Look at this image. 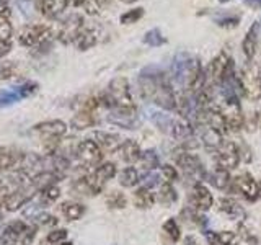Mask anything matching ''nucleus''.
<instances>
[{
	"mask_svg": "<svg viewBox=\"0 0 261 245\" xmlns=\"http://www.w3.org/2000/svg\"><path fill=\"white\" fill-rule=\"evenodd\" d=\"M139 87L145 100H150L160 108L171 111L178 110V102L173 92V84L167 74L157 67H145L139 76Z\"/></svg>",
	"mask_w": 261,
	"mask_h": 245,
	"instance_id": "obj_1",
	"label": "nucleus"
},
{
	"mask_svg": "<svg viewBox=\"0 0 261 245\" xmlns=\"http://www.w3.org/2000/svg\"><path fill=\"white\" fill-rule=\"evenodd\" d=\"M171 80L186 93H199L206 87V77L199 59L194 56L181 53L171 64Z\"/></svg>",
	"mask_w": 261,
	"mask_h": 245,
	"instance_id": "obj_2",
	"label": "nucleus"
},
{
	"mask_svg": "<svg viewBox=\"0 0 261 245\" xmlns=\"http://www.w3.org/2000/svg\"><path fill=\"white\" fill-rule=\"evenodd\" d=\"M150 119L163 134H167L171 139H176L179 142L194 141L193 128L188 121L171 116V114L162 113V111H150Z\"/></svg>",
	"mask_w": 261,
	"mask_h": 245,
	"instance_id": "obj_3",
	"label": "nucleus"
},
{
	"mask_svg": "<svg viewBox=\"0 0 261 245\" xmlns=\"http://www.w3.org/2000/svg\"><path fill=\"white\" fill-rule=\"evenodd\" d=\"M100 105L108 106L110 110L114 108H122V110H130L134 108L133 95H130L129 82L126 77H116L110 82L106 92L100 98Z\"/></svg>",
	"mask_w": 261,
	"mask_h": 245,
	"instance_id": "obj_4",
	"label": "nucleus"
},
{
	"mask_svg": "<svg viewBox=\"0 0 261 245\" xmlns=\"http://www.w3.org/2000/svg\"><path fill=\"white\" fill-rule=\"evenodd\" d=\"M232 59L227 56V53L217 54L214 59L211 61L209 67L204 70V77H206V88H219V85L222 84V80L225 77V72L230 65Z\"/></svg>",
	"mask_w": 261,
	"mask_h": 245,
	"instance_id": "obj_5",
	"label": "nucleus"
},
{
	"mask_svg": "<svg viewBox=\"0 0 261 245\" xmlns=\"http://www.w3.org/2000/svg\"><path fill=\"white\" fill-rule=\"evenodd\" d=\"M175 162L186 177L193 178L194 182H198V183L201 182V180L206 178V175H207L199 157H196L194 154H190L188 151L178 152L175 155Z\"/></svg>",
	"mask_w": 261,
	"mask_h": 245,
	"instance_id": "obj_6",
	"label": "nucleus"
},
{
	"mask_svg": "<svg viewBox=\"0 0 261 245\" xmlns=\"http://www.w3.org/2000/svg\"><path fill=\"white\" fill-rule=\"evenodd\" d=\"M240 85H242V92L243 95L251 102H256L261 98V76L256 67H245L240 72Z\"/></svg>",
	"mask_w": 261,
	"mask_h": 245,
	"instance_id": "obj_7",
	"label": "nucleus"
},
{
	"mask_svg": "<svg viewBox=\"0 0 261 245\" xmlns=\"http://www.w3.org/2000/svg\"><path fill=\"white\" fill-rule=\"evenodd\" d=\"M75 157L84 167H98V163L103 160V151L92 139H85L77 145Z\"/></svg>",
	"mask_w": 261,
	"mask_h": 245,
	"instance_id": "obj_8",
	"label": "nucleus"
},
{
	"mask_svg": "<svg viewBox=\"0 0 261 245\" xmlns=\"http://www.w3.org/2000/svg\"><path fill=\"white\" fill-rule=\"evenodd\" d=\"M36 90H38V84H35V82H24L21 85L0 90V108H5V106L18 103L20 100H23V98L33 95Z\"/></svg>",
	"mask_w": 261,
	"mask_h": 245,
	"instance_id": "obj_9",
	"label": "nucleus"
},
{
	"mask_svg": "<svg viewBox=\"0 0 261 245\" xmlns=\"http://www.w3.org/2000/svg\"><path fill=\"white\" fill-rule=\"evenodd\" d=\"M49 36H51V28L44 24H28L18 33V41L21 46H35L44 43Z\"/></svg>",
	"mask_w": 261,
	"mask_h": 245,
	"instance_id": "obj_10",
	"label": "nucleus"
},
{
	"mask_svg": "<svg viewBox=\"0 0 261 245\" xmlns=\"http://www.w3.org/2000/svg\"><path fill=\"white\" fill-rule=\"evenodd\" d=\"M82 30H84V18L77 13H72L61 23L59 30H57V38L62 43H73Z\"/></svg>",
	"mask_w": 261,
	"mask_h": 245,
	"instance_id": "obj_11",
	"label": "nucleus"
},
{
	"mask_svg": "<svg viewBox=\"0 0 261 245\" xmlns=\"http://www.w3.org/2000/svg\"><path fill=\"white\" fill-rule=\"evenodd\" d=\"M114 175H116V165H114L113 162H105V163H100L95 172L88 178L90 185H92L95 194H98L101 190L106 182H110L111 178H114Z\"/></svg>",
	"mask_w": 261,
	"mask_h": 245,
	"instance_id": "obj_12",
	"label": "nucleus"
},
{
	"mask_svg": "<svg viewBox=\"0 0 261 245\" xmlns=\"http://www.w3.org/2000/svg\"><path fill=\"white\" fill-rule=\"evenodd\" d=\"M216 160L219 167L225 170H233L240 163V149L233 142H224V145L216 152Z\"/></svg>",
	"mask_w": 261,
	"mask_h": 245,
	"instance_id": "obj_13",
	"label": "nucleus"
},
{
	"mask_svg": "<svg viewBox=\"0 0 261 245\" xmlns=\"http://www.w3.org/2000/svg\"><path fill=\"white\" fill-rule=\"evenodd\" d=\"M98 105H100V100H98V98L88 100L84 105V108H82L75 116L72 118V128L77 129V131L92 128L95 125V110H96Z\"/></svg>",
	"mask_w": 261,
	"mask_h": 245,
	"instance_id": "obj_14",
	"label": "nucleus"
},
{
	"mask_svg": "<svg viewBox=\"0 0 261 245\" xmlns=\"http://www.w3.org/2000/svg\"><path fill=\"white\" fill-rule=\"evenodd\" d=\"M33 190H36L35 186H33L31 183L27 185V186H21L18 188V190H13L10 194L7 196V198L4 200L2 206L7 209V211H16L20 209L21 206H24L31 198H33Z\"/></svg>",
	"mask_w": 261,
	"mask_h": 245,
	"instance_id": "obj_15",
	"label": "nucleus"
},
{
	"mask_svg": "<svg viewBox=\"0 0 261 245\" xmlns=\"http://www.w3.org/2000/svg\"><path fill=\"white\" fill-rule=\"evenodd\" d=\"M33 133L44 136L47 141H53V139H59L67 133V125L61 119L43 121V122H38V125L33 126Z\"/></svg>",
	"mask_w": 261,
	"mask_h": 245,
	"instance_id": "obj_16",
	"label": "nucleus"
},
{
	"mask_svg": "<svg viewBox=\"0 0 261 245\" xmlns=\"http://www.w3.org/2000/svg\"><path fill=\"white\" fill-rule=\"evenodd\" d=\"M190 203H191L190 206L194 208L196 211H207L214 204V198H212V193L209 191L207 186H204L202 183H196L193 186Z\"/></svg>",
	"mask_w": 261,
	"mask_h": 245,
	"instance_id": "obj_17",
	"label": "nucleus"
},
{
	"mask_svg": "<svg viewBox=\"0 0 261 245\" xmlns=\"http://www.w3.org/2000/svg\"><path fill=\"white\" fill-rule=\"evenodd\" d=\"M196 126L199 128L201 141H202L204 147H206L207 151L217 152L220 147L224 145V133H220L219 129L212 128L209 125H204V122H201V125H196Z\"/></svg>",
	"mask_w": 261,
	"mask_h": 245,
	"instance_id": "obj_18",
	"label": "nucleus"
},
{
	"mask_svg": "<svg viewBox=\"0 0 261 245\" xmlns=\"http://www.w3.org/2000/svg\"><path fill=\"white\" fill-rule=\"evenodd\" d=\"M108 121L124 129H136L139 126V118L134 108H130V110L114 108L108 114Z\"/></svg>",
	"mask_w": 261,
	"mask_h": 245,
	"instance_id": "obj_19",
	"label": "nucleus"
},
{
	"mask_svg": "<svg viewBox=\"0 0 261 245\" xmlns=\"http://www.w3.org/2000/svg\"><path fill=\"white\" fill-rule=\"evenodd\" d=\"M235 190L239 191L245 200L255 201L258 198V182L250 174H242L233 180Z\"/></svg>",
	"mask_w": 261,
	"mask_h": 245,
	"instance_id": "obj_20",
	"label": "nucleus"
},
{
	"mask_svg": "<svg viewBox=\"0 0 261 245\" xmlns=\"http://www.w3.org/2000/svg\"><path fill=\"white\" fill-rule=\"evenodd\" d=\"M93 141L100 145V149L105 152H118L121 144L124 142L119 134H114V133H105V131H95L92 134Z\"/></svg>",
	"mask_w": 261,
	"mask_h": 245,
	"instance_id": "obj_21",
	"label": "nucleus"
},
{
	"mask_svg": "<svg viewBox=\"0 0 261 245\" xmlns=\"http://www.w3.org/2000/svg\"><path fill=\"white\" fill-rule=\"evenodd\" d=\"M24 157V152L13 147H0V172L20 168Z\"/></svg>",
	"mask_w": 261,
	"mask_h": 245,
	"instance_id": "obj_22",
	"label": "nucleus"
},
{
	"mask_svg": "<svg viewBox=\"0 0 261 245\" xmlns=\"http://www.w3.org/2000/svg\"><path fill=\"white\" fill-rule=\"evenodd\" d=\"M27 227L28 226L21 220H15V223L8 224L0 234V245H18Z\"/></svg>",
	"mask_w": 261,
	"mask_h": 245,
	"instance_id": "obj_23",
	"label": "nucleus"
},
{
	"mask_svg": "<svg viewBox=\"0 0 261 245\" xmlns=\"http://www.w3.org/2000/svg\"><path fill=\"white\" fill-rule=\"evenodd\" d=\"M118 152L121 155V159L127 163H134L137 160H141V155H142L141 147H139V144L134 142L133 139H126V141L121 144Z\"/></svg>",
	"mask_w": 261,
	"mask_h": 245,
	"instance_id": "obj_24",
	"label": "nucleus"
},
{
	"mask_svg": "<svg viewBox=\"0 0 261 245\" xmlns=\"http://www.w3.org/2000/svg\"><path fill=\"white\" fill-rule=\"evenodd\" d=\"M69 5V0H41V13L46 18L59 16Z\"/></svg>",
	"mask_w": 261,
	"mask_h": 245,
	"instance_id": "obj_25",
	"label": "nucleus"
},
{
	"mask_svg": "<svg viewBox=\"0 0 261 245\" xmlns=\"http://www.w3.org/2000/svg\"><path fill=\"white\" fill-rule=\"evenodd\" d=\"M258 36H259V21H256L253 27L248 30L247 36L243 39V53L245 56L251 59L253 56L256 53V47H258Z\"/></svg>",
	"mask_w": 261,
	"mask_h": 245,
	"instance_id": "obj_26",
	"label": "nucleus"
},
{
	"mask_svg": "<svg viewBox=\"0 0 261 245\" xmlns=\"http://www.w3.org/2000/svg\"><path fill=\"white\" fill-rule=\"evenodd\" d=\"M207 182L217 188V190H225V188L230 185V175H228V170L222 168V167H217L216 170H212L211 174L206 175Z\"/></svg>",
	"mask_w": 261,
	"mask_h": 245,
	"instance_id": "obj_27",
	"label": "nucleus"
},
{
	"mask_svg": "<svg viewBox=\"0 0 261 245\" xmlns=\"http://www.w3.org/2000/svg\"><path fill=\"white\" fill-rule=\"evenodd\" d=\"M155 203V194L150 191V188L147 186H141L137 188L136 193H134V204L136 208L139 209H149L153 206Z\"/></svg>",
	"mask_w": 261,
	"mask_h": 245,
	"instance_id": "obj_28",
	"label": "nucleus"
},
{
	"mask_svg": "<svg viewBox=\"0 0 261 245\" xmlns=\"http://www.w3.org/2000/svg\"><path fill=\"white\" fill-rule=\"evenodd\" d=\"M96 36H98V33L95 30L84 28L79 33V36L75 38V41H73V44H75L77 49H80V51H87V49L96 44V39H98Z\"/></svg>",
	"mask_w": 261,
	"mask_h": 245,
	"instance_id": "obj_29",
	"label": "nucleus"
},
{
	"mask_svg": "<svg viewBox=\"0 0 261 245\" xmlns=\"http://www.w3.org/2000/svg\"><path fill=\"white\" fill-rule=\"evenodd\" d=\"M220 204V211H224L225 214H228L232 219H243L245 217V211L242 209V206L235 200L230 198H220L219 201Z\"/></svg>",
	"mask_w": 261,
	"mask_h": 245,
	"instance_id": "obj_30",
	"label": "nucleus"
},
{
	"mask_svg": "<svg viewBox=\"0 0 261 245\" xmlns=\"http://www.w3.org/2000/svg\"><path fill=\"white\" fill-rule=\"evenodd\" d=\"M61 211L67 220H79L85 214V206L75 201H67L61 206Z\"/></svg>",
	"mask_w": 261,
	"mask_h": 245,
	"instance_id": "obj_31",
	"label": "nucleus"
},
{
	"mask_svg": "<svg viewBox=\"0 0 261 245\" xmlns=\"http://www.w3.org/2000/svg\"><path fill=\"white\" fill-rule=\"evenodd\" d=\"M157 200H159L162 204H171V203H175V201L178 200V194H176V191H175L173 185H171L170 182L160 185V188H159V194H157Z\"/></svg>",
	"mask_w": 261,
	"mask_h": 245,
	"instance_id": "obj_32",
	"label": "nucleus"
},
{
	"mask_svg": "<svg viewBox=\"0 0 261 245\" xmlns=\"http://www.w3.org/2000/svg\"><path fill=\"white\" fill-rule=\"evenodd\" d=\"M139 172L134 168V167H127L124 170H121V174H119V183L122 186H126V188H133L134 185L139 183Z\"/></svg>",
	"mask_w": 261,
	"mask_h": 245,
	"instance_id": "obj_33",
	"label": "nucleus"
},
{
	"mask_svg": "<svg viewBox=\"0 0 261 245\" xmlns=\"http://www.w3.org/2000/svg\"><path fill=\"white\" fill-rule=\"evenodd\" d=\"M141 163H142V168L147 170V172L155 170V168L159 167V163H160L157 152H155L153 149H149V151L142 152V155H141Z\"/></svg>",
	"mask_w": 261,
	"mask_h": 245,
	"instance_id": "obj_34",
	"label": "nucleus"
},
{
	"mask_svg": "<svg viewBox=\"0 0 261 245\" xmlns=\"http://www.w3.org/2000/svg\"><path fill=\"white\" fill-rule=\"evenodd\" d=\"M144 43L145 44H149L152 47H157V46H162V44H165L167 43V39L163 38L162 35V31L159 28H152L145 33V36H144Z\"/></svg>",
	"mask_w": 261,
	"mask_h": 245,
	"instance_id": "obj_35",
	"label": "nucleus"
},
{
	"mask_svg": "<svg viewBox=\"0 0 261 245\" xmlns=\"http://www.w3.org/2000/svg\"><path fill=\"white\" fill-rule=\"evenodd\" d=\"M59 196H61V190L56 185H51V186H46L44 190H41L39 200L43 204H53L59 200Z\"/></svg>",
	"mask_w": 261,
	"mask_h": 245,
	"instance_id": "obj_36",
	"label": "nucleus"
},
{
	"mask_svg": "<svg viewBox=\"0 0 261 245\" xmlns=\"http://www.w3.org/2000/svg\"><path fill=\"white\" fill-rule=\"evenodd\" d=\"M106 204L113 209H124L127 206V200L126 196L119 193V191H111L108 196H106Z\"/></svg>",
	"mask_w": 261,
	"mask_h": 245,
	"instance_id": "obj_37",
	"label": "nucleus"
},
{
	"mask_svg": "<svg viewBox=\"0 0 261 245\" xmlns=\"http://www.w3.org/2000/svg\"><path fill=\"white\" fill-rule=\"evenodd\" d=\"M239 21H240V16L233 13H222L216 16V23L219 27H225V28H233L239 24Z\"/></svg>",
	"mask_w": 261,
	"mask_h": 245,
	"instance_id": "obj_38",
	"label": "nucleus"
},
{
	"mask_svg": "<svg viewBox=\"0 0 261 245\" xmlns=\"http://www.w3.org/2000/svg\"><path fill=\"white\" fill-rule=\"evenodd\" d=\"M142 16H144V8L137 7V8H134V10H129L124 15H121L119 21L122 24H133V23H137L139 20L142 18Z\"/></svg>",
	"mask_w": 261,
	"mask_h": 245,
	"instance_id": "obj_39",
	"label": "nucleus"
},
{
	"mask_svg": "<svg viewBox=\"0 0 261 245\" xmlns=\"http://www.w3.org/2000/svg\"><path fill=\"white\" fill-rule=\"evenodd\" d=\"M240 237L232 231L217 232V245H239Z\"/></svg>",
	"mask_w": 261,
	"mask_h": 245,
	"instance_id": "obj_40",
	"label": "nucleus"
},
{
	"mask_svg": "<svg viewBox=\"0 0 261 245\" xmlns=\"http://www.w3.org/2000/svg\"><path fill=\"white\" fill-rule=\"evenodd\" d=\"M163 232H165L173 242H176L179 239V235H181L179 234V226L175 219H168L167 223L163 224Z\"/></svg>",
	"mask_w": 261,
	"mask_h": 245,
	"instance_id": "obj_41",
	"label": "nucleus"
},
{
	"mask_svg": "<svg viewBox=\"0 0 261 245\" xmlns=\"http://www.w3.org/2000/svg\"><path fill=\"white\" fill-rule=\"evenodd\" d=\"M10 38H12V24L0 16V41L10 43Z\"/></svg>",
	"mask_w": 261,
	"mask_h": 245,
	"instance_id": "obj_42",
	"label": "nucleus"
},
{
	"mask_svg": "<svg viewBox=\"0 0 261 245\" xmlns=\"http://www.w3.org/2000/svg\"><path fill=\"white\" fill-rule=\"evenodd\" d=\"M65 239H67V231H65V229H56V231L47 234V239L46 240L49 243H61Z\"/></svg>",
	"mask_w": 261,
	"mask_h": 245,
	"instance_id": "obj_43",
	"label": "nucleus"
},
{
	"mask_svg": "<svg viewBox=\"0 0 261 245\" xmlns=\"http://www.w3.org/2000/svg\"><path fill=\"white\" fill-rule=\"evenodd\" d=\"M162 174L163 177H165L167 182H176L178 180V170L173 167V165H170V163H165V165H162Z\"/></svg>",
	"mask_w": 261,
	"mask_h": 245,
	"instance_id": "obj_44",
	"label": "nucleus"
},
{
	"mask_svg": "<svg viewBox=\"0 0 261 245\" xmlns=\"http://www.w3.org/2000/svg\"><path fill=\"white\" fill-rule=\"evenodd\" d=\"M35 220L39 226H54L57 223V219L51 214H47V212H39V214H36Z\"/></svg>",
	"mask_w": 261,
	"mask_h": 245,
	"instance_id": "obj_45",
	"label": "nucleus"
},
{
	"mask_svg": "<svg viewBox=\"0 0 261 245\" xmlns=\"http://www.w3.org/2000/svg\"><path fill=\"white\" fill-rule=\"evenodd\" d=\"M10 49H12V44H10V43L0 41V59H2V57H5L8 53H10Z\"/></svg>",
	"mask_w": 261,
	"mask_h": 245,
	"instance_id": "obj_46",
	"label": "nucleus"
},
{
	"mask_svg": "<svg viewBox=\"0 0 261 245\" xmlns=\"http://www.w3.org/2000/svg\"><path fill=\"white\" fill-rule=\"evenodd\" d=\"M157 180H159V177H157V175H153V174H149V175L145 177V185H144V186L150 188L152 185H157Z\"/></svg>",
	"mask_w": 261,
	"mask_h": 245,
	"instance_id": "obj_47",
	"label": "nucleus"
},
{
	"mask_svg": "<svg viewBox=\"0 0 261 245\" xmlns=\"http://www.w3.org/2000/svg\"><path fill=\"white\" fill-rule=\"evenodd\" d=\"M245 4L251 8H256V10H261V0H245Z\"/></svg>",
	"mask_w": 261,
	"mask_h": 245,
	"instance_id": "obj_48",
	"label": "nucleus"
},
{
	"mask_svg": "<svg viewBox=\"0 0 261 245\" xmlns=\"http://www.w3.org/2000/svg\"><path fill=\"white\" fill-rule=\"evenodd\" d=\"M185 245H199V242L196 240V237H193V235H186Z\"/></svg>",
	"mask_w": 261,
	"mask_h": 245,
	"instance_id": "obj_49",
	"label": "nucleus"
},
{
	"mask_svg": "<svg viewBox=\"0 0 261 245\" xmlns=\"http://www.w3.org/2000/svg\"><path fill=\"white\" fill-rule=\"evenodd\" d=\"M69 2H72L73 7H80V5H85L87 0H69Z\"/></svg>",
	"mask_w": 261,
	"mask_h": 245,
	"instance_id": "obj_50",
	"label": "nucleus"
},
{
	"mask_svg": "<svg viewBox=\"0 0 261 245\" xmlns=\"http://www.w3.org/2000/svg\"><path fill=\"white\" fill-rule=\"evenodd\" d=\"M255 122H256V126L261 129V110L256 113V116H255Z\"/></svg>",
	"mask_w": 261,
	"mask_h": 245,
	"instance_id": "obj_51",
	"label": "nucleus"
},
{
	"mask_svg": "<svg viewBox=\"0 0 261 245\" xmlns=\"http://www.w3.org/2000/svg\"><path fill=\"white\" fill-rule=\"evenodd\" d=\"M258 198L261 200V182H258Z\"/></svg>",
	"mask_w": 261,
	"mask_h": 245,
	"instance_id": "obj_52",
	"label": "nucleus"
},
{
	"mask_svg": "<svg viewBox=\"0 0 261 245\" xmlns=\"http://www.w3.org/2000/svg\"><path fill=\"white\" fill-rule=\"evenodd\" d=\"M2 188H4V178L0 177V190H2Z\"/></svg>",
	"mask_w": 261,
	"mask_h": 245,
	"instance_id": "obj_53",
	"label": "nucleus"
},
{
	"mask_svg": "<svg viewBox=\"0 0 261 245\" xmlns=\"http://www.w3.org/2000/svg\"><path fill=\"white\" fill-rule=\"evenodd\" d=\"M62 245H72V242H62Z\"/></svg>",
	"mask_w": 261,
	"mask_h": 245,
	"instance_id": "obj_54",
	"label": "nucleus"
},
{
	"mask_svg": "<svg viewBox=\"0 0 261 245\" xmlns=\"http://www.w3.org/2000/svg\"><path fill=\"white\" fill-rule=\"evenodd\" d=\"M220 4H224V2H230V0H219Z\"/></svg>",
	"mask_w": 261,
	"mask_h": 245,
	"instance_id": "obj_55",
	"label": "nucleus"
}]
</instances>
